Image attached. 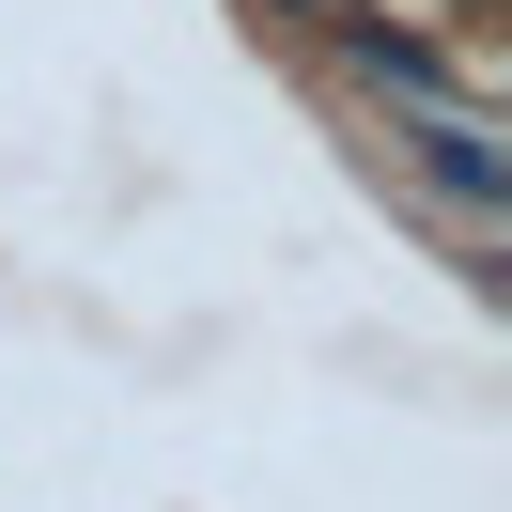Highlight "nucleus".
Returning <instances> with one entry per match:
<instances>
[{
    "instance_id": "3",
    "label": "nucleus",
    "mask_w": 512,
    "mask_h": 512,
    "mask_svg": "<svg viewBox=\"0 0 512 512\" xmlns=\"http://www.w3.org/2000/svg\"><path fill=\"white\" fill-rule=\"evenodd\" d=\"M280 16H326V0H280Z\"/></svg>"
},
{
    "instance_id": "1",
    "label": "nucleus",
    "mask_w": 512,
    "mask_h": 512,
    "mask_svg": "<svg viewBox=\"0 0 512 512\" xmlns=\"http://www.w3.org/2000/svg\"><path fill=\"white\" fill-rule=\"evenodd\" d=\"M388 187H419V218L450 233V249H497V218H512V140L481 125V94H419V109H388Z\"/></svg>"
},
{
    "instance_id": "2",
    "label": "nucleus",
    "mask_w": 512,
    "mask_h": 512,
    "mask_svg": "<svg viewBox=\"0 0 512 512\" xmlns=\"http://www.w3.org/2000/svg\"><path fill=\"white\" fill-rule=\"evenodd\" d=\"M342 63L373 78L388 109H419V94H466V78H450V47H435V32H388V16H342Z\"/></svg>"
}]
</instances>
